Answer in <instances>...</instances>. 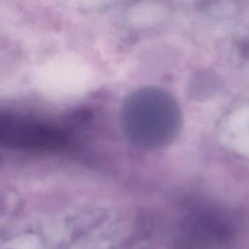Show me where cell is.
<instances>
[{
	"instance_id": "6da1fadb",
	"label": "cell",
	"mask_w": 249,
	"mask_h": 249,
	"mask_svg": "<svg viewBox=\"0 0 249 249\" xmlns=\"http://www.w3.org/2000/svg\"><path fill=\"white\" fill-rule=\"evenodd\" d=\"M122 120L127 138L141 148H160L171 142L181 126V113L166 91L145 88L124 101Z\"/></svg>"
},
{
	"instance_id": "7a4b0ae2",
	"label": "cell",
	"mask_w": 249,
	"mask_h": 249,
	"mask_svg": "<svg viewBox=\"0 0 249 249\" xmlns=\"http://www.w3.org/2000/svg\"><path fill=\"white\" fill-rule=\"evenodd\" d=\"M58 127L45 122L22 117L0 118V143L19 150H54L65 144Z\"/></svg>"
},
{
	"instance_id": "3957f363",
	"label": "cell",
	"mask_w": 249,
	"mask_h": 249,
	"mask_svg": "<svg viewBox=\"0 0 249 249\" xmlns=\"http://www.w3.org/2000/svg\"><path fill=\"white\" fill-rule=\"evenodd\" d=\"M218 134L226 148L249 161V100L235 103L221 116Z\"/></svg>"
}]
</instances>
